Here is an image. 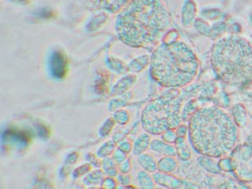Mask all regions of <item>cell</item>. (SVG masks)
Masks as SVG:
<instances>
[{
    "mask_svg": "<svg viewBox=\"0 0 252 189\" xmlns=\"http://www.w3.org/2000/svg\"><path fill=\"white\" fill-rule=\"evenodd\" d=\"M211 62L224 82L239 87L252 83V47L246 40L236 36L219 40L212 49Z\"/></svg>",
    "mask_w": 252,
    "mask_h": 189,
    "instance_id": "3",
    "label": "cell"
},
{
    "mask_svg": "<svg viewBox=\"0 0 252 189\" xmlns=\"http://www.w3.org/2000/svg\"><path fill=\"white\" fill-rule=\"evenodd\" d=\"M103 188L104 189H114L115 188V182L113 179L111 178H106L103 182H102Z\"/></svg>",
    "mask_w": 252,
    "mask_h": 189,
    "instance_id": "15",
    "label": "cell"
},
{
    "mask_svg": "<svg viewBox=\"0 0 252 189\" xmlns=\"http://www.w3.org/2000/svg\"><path fill=\"white\" fill-rule=\"evenodd\" d=\"M193 147L207 157H220L230 151L237 140V129L230 117L218 107L198 110L190 120Z\"/></svg>",
    "mask_w": 252,
    "mask_h": 189,
    "instance_id": "2",
    "label": "cell"
},
{
    "mask_svg": "<svg viewBox=\"0 0 252 189\" xmlns=\"http://www.w3.org/2000/svg\"><path fill=\"white\" fill-rule=\"evenodd\" d=\"M243 93H244L245 96L252 102V83H250L248 86L244 87Z\"/></svg>",
    "mask_w": 252,
    "mask_h": 189,
    "instance_id": "16",
    "label": "cell"
},
{
    "mask_svg": "<svg viewBox=\"0 0 252 189\" xmlns=\"http://www.w3.org/2000/svg\"><path fill=\"white\" fill-rule=\"evenodd\" d=\"M146 126L152 132H160L179 123V103L165 101L151 105L145 115Z\"/></svg>",
    "mask_w": 252,
    "mask_h": 189,
    "instance_id": "5",
    "label": "cell"
},
{
    "mask_svg": "<svg viewBox=\"0 0 252 189\" xmlns=\"http://www.w3.org/2000/svg\"><path fill=\"white\" fill-rule=\"evenodd\" d=\"M168 25L165 9L158 0H132L117 19L119 37L131 46L154 42Z\"/></svg>",
    "mask_w": 252,
    "mask_h": 189,
    "instance_id": "1",
    "label": "cell"
},
{
    "mask_svg": "<svg viewBox=\"0 0 252 189\" xmlns=\"http://www.w3.org/2000/svg\"><path fill=\"white\" fill-rule=\"evenodd\" d=\"M118 189H124V188H118Z\"/></svg>",
    "mask_w": 252,
    "mask_h": 189,
    "instance_id": "18",
    "label": "cell"
},
{
    "mask_svg": "<svg viewBox=\"0 0 252 189\" xmlns=\"http://www.w3.org/2000/svg\"><path fill=\"white\" fill-rule=\"evenodd\" d=\"M139 161H140L141 165H142L146 170H148V171H150V172H153V171H155V170L157 169V164H156V162L153 160V158H152L151 157H148V156L142 157V158L139 159Z\"/></svg>",
    "mask_w": 252,
    "mask_h": 189,
    "instance_id": "11",
    "label": "cell"
},
{
    "mask_svg": "<svg viewBox=\"0 0 252 189\" xmlns=\"http://www.w3.org/2000/svg\"><path fill=\"white\" fill-rule=\"evenodd\" d=\"M50 71L53 77L61 79L65 76L67 71V60L65 56L59 52L55 51L50 57Z\"/></svg>",
    "mask_w": 252,
    "mask_h": 189,
    "instance_id": "6",
    "label": "cell"
},
{
    "mask_svg": "<svg viewBox=\"0 0 252 189\" xmlns=\"http://www.w3.org/2000/svg\"><path fill=\"white\" fill-rule=\"evenodd\" d=\"M2 140L5 143H13L19 146H25L30 141V136L27 132L16 130V129H8L2 134Z\"/></svg>",
    "mask_w": 252,
    "mask_h": 189,
    "instance_id": "7",
    "label": "cell"
},
{
    "mask_svg": "<svg viewBox=\"0 0 252 189\" xmlns=\"http://www.w3.org/2000/svg\"><path fill=\"white\" fill-rule=\"evenodd\" d=\"M102 179V175L100 172H93L90 175H88L85 178V182L87 184H97L100 182V180Z\"/></svg>",
    "mask_w": 252,
    "mask_h": 189,
    "instance_id": "13",
    "label": "cell"
},
{
    "mask_svg": "<svg viewBox=\"0 0 252 189\" xmlns=\"http://www.w3.org/2000/svg\"><path fill=\"white\" fill-rule=\"evenodd\" d=\"M201 165L204 166L207 170L209 171H212L213 173H218L219 172V168L216 164L213 163V161L210 159V158H204L203 160L200 161Z\"/></svg>",
    "mask_w": 252,
    "mask_h": 189,
    "instance_id": "14",
    "label": "cell"
},
{
    "mask_svg": "<svg viewBox=\"0 0 252 189\" xmlns=\"http://www.w3.org/2000/svg\"><path fill=\"white\" fill-rule=\"evenodd\" d=\"M139 183L142 189H153L154 183L151 179V177L146 174L145 172H141L139 175Z\"/></svg>",
    "mask_w": 252,
    "mask_h": 189,
    "instance_id": "12",
    "label": "cell"
},
{
    "mask_svg": "<svg viewBox=\"0 0 252 189\" xmlns=\"http://www.w3.org/2000/svg\"><path fill=\"white\" fill-rule=\"evenodd\" d=\"M198 61L193 51L182 42L161 45L152 61L154 78L165 87H181L195 76Z\"/></svg>",
    "mask_w": 252,
    "mask_h": 189,
    "instance_id": "4",
    "label": "cell"
},
{
    "mask_svg": "<svg viewBox=\"0 0 252 189\" xmlns=\"http://www.w3.org/2000/svg\"><path fill=\"white\" fill-rule=\"evenodd\" d=\"M90 189H99V188H90Z\"/></svg>",
    "mask_w": 252,
    "mask_h": 189,
    "instance_id": "17",
    "label": "cell"
},
{
    "mask_svg": "<svg viewBox=\"0 0 252 189\" xmlns=\"http://www.w3.org/2000/svg\"><path fill=\"white\" fill-rule=\"evenodd\" d=\"M92 6L99 9H104L110 12H116L124 7L129 0H86Z\"/></svg>",
    "mask_w": 252,
    "mask_h": 189,
    "instance_id": "8",
    "label": "cell"
},
{
    "mask_svg": "<svg viewBox=\"0 0 252 189\" xmlns=\"http://www.w3.org/2000/svg\"><path fill=\"white\" fill-rule=\"evenodd\" d=\"M155 179L158 183L165 185V186L170 187V188H177L178 185H179V182L175 178H173L171 176H168L164 173L155 174Z\"/></svg>",
    "mask_w": 252,
    "mask_h": 189,
    "instance_id": "9",
    "label": "cell"
},
{
    "mask_svg": "<svg viewBox=\"0 0 252 189\" xmlns=\"http://www.w3.org/2000/svg\"><path fill=\"white\" fill-rule=\"evenodd\" d=\"M158 167L162 172H170L176 167V162L171 158H165L159 161Z\"/></svg>",
    "mask_w": 252,
    "mask_h": 189,
    "instance_id": "10",
    "label": "cell"
}]
</instances>
